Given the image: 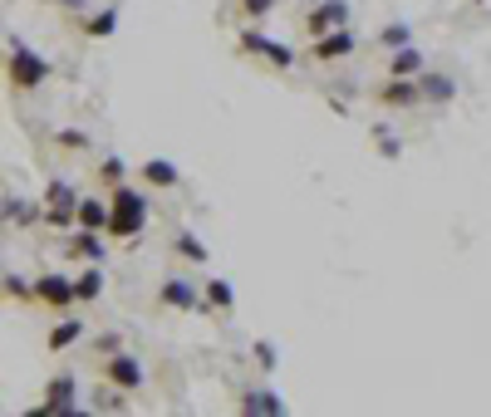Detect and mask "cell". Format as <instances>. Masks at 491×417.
Segmentation results:
<instances>
[{
  "label": "cell",
  "mask_w": 491,
  "mask_h": 417,
  "mask_svg": "<svg viewBox=\"0 0 491 417\" xmlns=\"http://www.w3.org/2000/svg\"><path fill=\"white\" fill-rule=\"evenodd\" d=\"M142 226H148V197H138L133 187H113L109 192V236L138 241Z\"/></svg>",
  "instance_id": "6da1fadb"
},
{
  "label": "cell",
  "mask_w": 491,
  "mask_h": 417,
  "mask_svg": "<svg viewBox=\"0 0 491 417\" xmlns=\"http://www.w3.org/2000/svg\"><path fill=\"white\" fill-rule=\"evenodd\" d=\"M44 79H50V59L34 54L30 44L10 40V83H15V89H40Z\"/></svg>",
  "instance_id": "7a4b0ae2"
},
{
  "label": "cell",
  "mask_w": 491,
  "mask_h": 417,
  "mask_svg": "<svg viewBox=\"0 0 491 417\" xmlns=\"http://www.w3.org/2000/svg\"><path fill=\"white\" fill-rule=\"evenodd\" d=\"M79 201L83 197H74V187H69V182H50V187H44V221H50V226L79 221Z\"/></svg>",
  "instance_id": "3957f363"
},
{
  "label": "cell",
  "mask_w": 491,
  "mask_h": 417,
  "mask_svg": "<svg viewBox=\"0 0 491 417\" xmlns=\"http://www.w3.org/2000/svg\"><path fill=\"white\" fill-rule=\"evenodd\" d=\"M241 50H246V54H260V59H266V64H275V69H290V64H295V50H290V44L270 40V34H260V30H241Z\"/></svg>",
  "instance_id": "277c9868"
},
{
  "label": "cell",
  "mask_w": 491,
  "mask_h": 417,
  "mask_svg": "<svg viewBox=\"0 0 491 417\" xmlns=\"http://www.w3.org/2000/svg\"><path fill=\"white\" fill-rule=\"evenodd\" d=\"M103 378H109L113 388H123V393H138V388H142V364H138V354H109V364H103Z\"/></svg>",
  "instance_id": "5b68a950"
},
{
  "label": "cell",
  "mask_w": 491,
  "mask_h": 417,
  "mask_svg": "<svg viewBox=\"0 0 491 417\" xmlns=\"http://www.w3.org/2000/svg\"><path fill=\"white\" fill-rule=\"evenodd\" d=\"M349 25V0H325V5H315L309 10V20H305V30L315 34H329V30H344Z\"/></svg>",
  "instance_id": "8992f818"
},
{
  "label": "cell",
  "mask_w": 491,
  "mask_h": 417,
  "mask_svg": "<svg viewBox=\"0 0 491 417\" xmlns=\"http://www.w3.org/2000/svg\"><path fill=\"white\" fill-rule=\"evenodd\" d=\"M34 295H40L50 309H69L79 300V290H74V280H69V276H40V280H34Z\"/></svg>",
  "instance_id": "52a82bcc"
},
{
  "label": "cell",
  "mask_w": 491,
  "mask_h": 417,
  "mask_svg": "<svg viewBox=\"0 0 491 417\" xmlns=\"http://www.w3.org/2000/svg\"><path fill=\"white\" fill-rule=\"evenodd\" d=\"M417 99H423V83L417 79H393L378 89V103H388V109H413Z\"/></svg>",
  "instance_id": "ba28073f"
},
{
  "label": "cell",
  "mask_w": 491,
  "mask_h": 417,
  "mask_svg": "<svg viewBox=\"0 0 491 417\" xmlns=\"http://www.w3.org/2000/svg\"><path fill=\"white\" fill-rule=\"evenodd\" d=\"M40 412H74V373H59L44 388V408Z\"/></svg>",
  "instance_id": "9c48e42d"
},
{
  "label": "cell",
  "mask_w": 491,
  "mask_h": 417,
  "mask_svg": "<svg viewBox=\"0 0 491 417\" xmlns=\"http://www.w3.org/2000/svg\"><path fill=\"white\" fill-rule=\"evenodd\" d=\"M354 30L349 25H344V30H329V34H319V40H315V59H325V64H329V59H344V54H354Z\"/></svg>",
  "instance_id": "30bf717a"
},
{
  "label": "cell",
  "mask_w": 491,
  "mask_h": 417,
  "mask_svg": "<svg viewBox=\"0 0 491 417\" xmlns=\"http://www.w3.org/2000/svg\"><path fill=\"white\" fill-rule=\"evenodd\" d=\"M158 300L162 305H172V309H187V315H201V300H197V290H191V285L177 276V280H167L162 290H158Z\"/></svg>",
  "instance_id": "8fae6325"
},
{
  "label": "cell",
  "mask_w": 491,
  "mask_h": 417,
  "mask_svg": "<svg viewBox=\"0 0 491 417\" xmlns=\"http://www.w3.org/2000/svg\"><path fill=\"white\" fill-rule=\"evenodd\" d=\"M138 177H142L148 187H158V192H172V187L182 182V177H177V167L167 162V158H148V162L138 167Z\"/></svg>",
  "instance_id": "7c38bea8"
},
{
  "label": "cell",
  "mask_w": 491,
  "mask_h": 417,
  "mask_svg": "<svg viewBox=\"0 0 491 417\" xmlns=\"http://www.w3.org/2000/svg\"><path fill=\"white\" fill-rule=\"evenodd\" d=\"M241 412H250V417H285V398H275L270 388H250L241 398Z\"/></svg>",
  "instance_id": "4fadbf2b"
},
{
  "label": "cell",
  "mask_w": 491,
  "mask_h": 417,
  "mask_svg": "<svg viewBox=\"0 0 491 417\" xmlns=\"http://www.w3.org/2000/svg\"><path fill=\"white\" fill-rule=\"evenodd\" d=\"M388 74H393V79H417V74H423V54H417L413 44L393 50V59H388Z\"/></svg>",
  "instance_id": "5bb4252c"
},
{
  "label": "cell",
  "mask_w": 491,
  "mask_h": 417,
  "mask_svg": "<svg viewBox=\"0 0 491 417\" xmlns=\"http://www.w3.org/2000/svg\"><path fill=\"white\" fill-rule=\"evenodd\" d=\"M79 226L83 231H109V207L99 197H83L79 201Z\"/></svg>",
  "instance_id": "9a60e30c"
},
{
  "label": "cell",
  "mask_w": 491,
  "mask_h": 417,
  "mask_svg": "<svg viewBox=\"0 0 491 417\" xmlns=\"http://www.w3.org/2000/svg\"><path fill=\"white\" fill-rule=\"evenodd\" d=\"M69 250H74V256H83L89 266H103V241H99V231H83V226H79V236H74V246H69Z\"/></svg>",
  "instance_id": "2e32d148"
},
{
  "label": "cell",
  "mask_w": 491,
  "mask_h": 417,
  "mask_svg": "<svg viewBox=\"0 0 491 417\" xmlns=\"http://www.w3.org/2000/svg\"><path fill=\"white\" fill-rule=\"evenodd\" d=\"M417 83H423V99H433V103H447L457 93V83L447 74H417Z\"/></svg>",
  "instance_id": "e0dca14e"
},
{
  "label": "cell",
  "mask_w": 491,
  "mask_h": 417,
  "mask_svg": "<svg viewBox=\"0 0 491 417\" xmlns=\"http://www.w3.org/2000/svg\"><path fill=\"white\" fill-rule=\"evenodd\" d=\"M79 334H83L79 319H59V325L50 329V349H54V354H59V349H69V344H74Z\"/></svg>",
  "instance_id": "ac0fdd59"
},
{
  "label": "cell",
  "mask_w": 491,
  "mask_h": 417,
  "mask_svg": "<svg viewBox=\"0 0 491 417\" xmlns=\"http://www.w3.org/2000/svg\"><path fill=\"white\" fill-rule=\"evenodd\" d=\"M74 290H79V300H99V295H103V276H99V266L83 270V276L74 280Z\"/></svg>",
  "instance_id": "d6986e66"
},
{
  "label": "cell",
  "mask_w": 491,
  "mask_h": 417,
  "mask_svg": "<svg viewBox=\"0 0 491 417\" xmlns=\"http://www.w3.org/2000/svg\"><path fill=\"white\" fill-rule=\"evenodd\" d=\"M207 300L217 305V309H231V305H236V290H231L221 276H211V280H207Z\"/></svg>",
  "instance_id": "ffe728a7"
},
{
  "label": "cell",
  "mask_w": 491,
  "mask_h": 417,
  "mask_svg": "<svg viewBox=\"0 0 491 417\" xmlns=\"http://www.w3.org/2000/svg\"><path fill=\"white\" fill-rule=\"evenodd\" d=\"M378 44H383V50H403V44H413V30L408 25H388L378 34Z\"/></svg>",
  "instance_id": "44dd1931"
},
{
  "label": "cell",
  "mask_w": 491,
  "mask_h": 417,
  "mask_svg": "<svg viewBox=\"0 0 491 417\" xmlns=\"http://www.w3.org/2000/svg\"><path fill=\"white\" fill-rule=\"evenodd\" d=\"M177 250H182L187 260H197V266H201V260H207V246H201V241H197V236H191V231H177Z\"/></svg>",
  "instance_id": "7402d4cb"
},
{
  "label": "cell",
  "mask_w": 491,
  "mask_h": 417,
  "mask_svg": "<svg viewBox=\"0 0 491 417\" xmlns=\"http://www.w3.org/2000/svg\"><path fill=\"white\" fill-rule=\"evenodd\" d=\"M113 25H118V10H103V15L89 20V34L99 40V34H113Z\"/></svg>",
  "instance_id": "603a6c76"
},
{
  "label": "cell",
  "mask_w": 491,
  "mask_h": 417,
  "mask_svg": "<svg viewBox=\"0 0 491 417\" xmlns=\"http://www.w3.org/2000/svg\"><path fill=\"white\" fill-rule=\"evenodd\" d=\"M5 217L10 221H34V207H25V201H15V197H5Z\"/></svg>",
  "instance_id": "cb8c5ba5"
},
{
  "label": "cell",
  "mask_w": 491,
  "mask_h": 417,
  "mask_svg": "<svg viewBox=\"0 0 491 417\" xmlns=\"http://www.w3.org/2000/svg\"><path fill=\"white\" fill-rule=\"evenodd\" d=\"M99 177H103L109 187H118V182H123V162H118V158H109V162L99 167Z\"/></svg>",
  "instance_id": "d4e9b609"
},
{
  "label": "cell",
  "mask_w": 491,
  "mask_h": 417,
  "mask_svg": "<svg viewBox=\"0 0 491 417\" xmlns=\"http://www.w3.org/2000/svg\"><path fill=\"white\" fill-rule=\"evenodd\" d=\"M256 359H260V368H275L280 354H275V344H256Z\"/></svg>",
  "instance_id": "484cf974"
},
{
  "label": "cell",
  "mask_w": 491,
  "mask_h": 417,
  "mask_svg": "<svg viewBox=\"0 0 491 417\" xmlns=\"http://www.w3.org/2000/svg\"><path fill=\"white\" fill-rule=\"evenodd\" d=\"M5 290H10V295H20V300H30V295H34V290H30V285H25V280H20V276H5Z\"/></svg>",
  "instance_id": "4316f807"
},
{
  "label": "cell",
  "mask_w": 491,
  "mask_h": 417,
  "mask_svg": "<svg viewBox=\"0 0 491 417\" xmlns=\"http://www.w3.org/2000/svg\"><path fill=\"white\" fill-rule=\"evenodd\" d=\"M270 5H275V0H241V10H246V15H256V20H260V15H266V10H270Z\"/></svg>",
  "instance_id": "83f0119b"
},
{
  "label": "cell",
  "mask_w": 491,
  "mask_h": 417,
  "mask_svg": "<svg viewBox=\"0 0 491 417\" xmlns=\"http://www.w3.org/2000/svg\"><path fill=\"white\" fill-rule=\"evenodd\" d=\"M59 142H64V148H83V142H89V138H83V133H74V128H69V133H59Z\"/></svg>",
  "instance_id": "f1b7e54d"
},
{
  "label": "cell",
  "mask_w": 491,
  "mask_h": 417,
  "mask_svg": "<svg viewBox=\"0 0 491 417\" xmlns=\"http://www.w3.org/2000/svg\"><path fill=\"white\" fill-rule=\"evenodd\" d=\"M476 5H486V0H476Z\"/></svg>",
  "instance_id": "f546056e"
}]
</instances>
